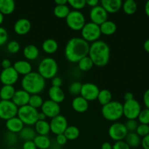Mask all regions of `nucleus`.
Here are the masks:
<instances>
[{"label":"nucleus","instance_id":"f03ea898","mask_svg":"<svg viewBox=\"0 0 149 149\" xmlns=\"http://www.w3.org/2000/svg\"><path fill=\"white\" fill-rule=\"evenodd\" d=\"M88 56L94 65L103 67L106 65L110 59V47L106 42L97 40L90 45Z\"/></svg>","mask_w":149,"mask_h":149},{"label":"nucleus","instance_id":"5fc2aeb1","mask_svg":"<svg viewBox=\"0 0 149 149\" xmlns=\"http://www.w3.org/2000/svg\"><path fill=\"white\" fill-rule=\"evenodd\" d=\"M1 67L3 68V69H6V68H8L12 67L11 65V61L9 59H4L1 61Z\"/></svg>","mask_w":149,"mask_h":149},{"label":"nucleus","instance_id":"58836bf2","mask_svg":"<svg viewBox=\"0 0 149 149\" xmlns=\"http://www.w3.org/2000/svg\"><path fill=\"white\" fill-rule=\"evenodd\" d=\"M81 86H82V84L80 83L79 81H74L70 84L68 91L72 95L79 96V95H80V92H81Z\"/></svg>","mask_w":149,"mask_h":149},{"label":"nucleus","instance_id":"c9c22d12","mask_svg":"<svg viewBox=\"0 0 149 149\" xmlns=\"http://www.w3.org/2000/svg\"><path fill=\"white\" fill-rule=\"evenodd\" d=\"M63 134L66 137L67 140L74 141L79 137L80 130L77 127L71 125V126H68Z\"/></svg>","mask_w":149,"mask_h":149},{"label":"nucleus","instance_id":"69168bd1","mask_svg":"<svg viewBox=\"0 0 149 149\" xmlns=\"http://www.w3.org/2000/svg\"><path fill=\"white\" fill-rule=\"evenodd\" d=\"M8 149H17V148H8Z\"/></svg>","mask_w":149,"mask_h":149},{"label":"nucleus","instance_id":"e433bc0d","mask_svg":"<svg viewBox=\"0 0 149 149\" xmlns=\"http://www.w3.org/2000/svg\"><path fill=\"white\" fill-rule=\"evenodd\" d=\"M94 64H93V61L90 59V57L87 56L84 57L82 59L80 60L78 62V66L81 71H88L92 69Z\"/></svg>","mask_w":149,"mask_h":149},{"label":"nucleus","instance_id":"ddd939ff","mask_svg":"<svg viewBox=\"0 0 149 149\" xmlns=\"http://www.w3.org/2000/svg\"><path fill=\"white\" fill-rule=\"evenodd\" d=\"M49 127H50V131L55 135H58L60 134H63L66 128L68 127V121L65 116L60 114L51 119Z\"/></svg>","mask_w":149,"mask_h":149},{"label":"nucleus","instance_id":"3c124183","mask_svg":"<svg viewBox=\"0 0 149 149\" xmlns=\"http://www.w3.org/2000/svg\"><path fill=\"white\" fill-rule=\"evenodd\" d=\"M22 149H37V148L33 141H25L22 146Z\"/></svg>","mask_w":149,"mask_h":149},{"label":"nucleus","instance_id":"13d9d810","mask_svg":"<svg viewBox=\"0 0 149 149\" xmlns=\"http://www.w3.org/2000/svg\"><path fill=\"white\" fill-rule=\"evenodd\" d=\"M101 149H113V147L110 143L105 142L101 145Z\"/></svg>","mask_w":149,"mask_h":149},{"label":"nucleus","instance_id":"4d7b16f0","mask_svg":"<svg viewBox=\"0 0 149 149\" xmlns=\"http://www.w3.org/2000/svg\"><path fill=\"white\" fill-rule=\"evenodd\" d=\"M124 99H125V101H128V100H131L132 99H134V95L132 93L130 92H127L124 95Z\"/></svg>","mask_w":149,"mask_h":149},{"label":"nucleus","instance_id":"dca6fc26","mask_svg":"<svg viewBox=\"0 0 149 149\" xmlns=\"http://www.w3.org/2000/svg\"><path fill=\"white\" fill-rule=\"evenodd\" d=\"M41 109H42V113H45L47 117L50 118V119L60 115V112H61L60 105L50 100L44 101Z\"/></svg>","mask_w":149,"mask_h":149},{"label":"nucleus","instance_id":"49530a36","mask_svg":"<svg viewBox=\"0 0 149 149\" xmlns=\"http://www.w3.org/2000/svg\"><path fill=\"white\" fill-rule=\"evenodd\" d=\"M113 149H130V147L125 141H116L113 146Z\"/></svg>","mask_w":149,"mask_h":149},{"label":"nucleus","instance_id":"a878e982","mask_svg":"<svg viewBox=\"0 0 149 149\" xmlns=\"http://www.w3.org/2000/svg\"><path fill=\"white\" fill-rule=\"evenodd\" d=\"M15 9V2L13 0H0V13L4 15H10Z\"/></svg>","mask_w":149,"mask_h":149},{"label":"nucleus","instance_id":"412c9836","mask_svg":"<svg viewBox=\"0 0 149 149\" xmlns=\"http://www.w3.org/2000/svg\"><path fill=\"white\" fill-rule=\"evenodd\" d=\"M71 106L73 109L77 113H82L87 111L89 108V103L87 100L83 98L81 96L79 95L74 97L71 103Z\"/></svg>","mask_w":149,"mask_h":149},{"label":"nucleus","instance_id":"680f3d73","mask_svg":"<svg viewBox=\"0 0 149 149\" xmlns=\"http://www.w3.org/2000/svg\"><path fill=\"white\" fill-rule=\"evenodd\" d=\"M143 48L144 49H145L146 52H148L149 53V39H146V40L145 41V42H144Z\"/></svg>","mask_w":149,"mask_h":149},{"label":"nucleus","instance_id":"4468645a","mask_svg":"<svg viewBox=\"0 0 149 149\" xmlns=\"http://www.w3.org/2000/svg\"><path fill=\"white\" fill-rule=\"evenodd\" d=\"M19 78V74L13 66L3 69L0 74V81L3 85H13L15 84Z\"/></svg>","mask_w":149,"mask_h":149},{"label":"nucleus","instance_id":"9d476101","mask_svg":"<svg viewBox=\"0 0 149 149\" xmlns=\"http://www.w3.org/2000/svg\"><path fill=\"white\" fill-rule=\"evenodd\" d=\"M18 108L12 100H0V119L8 120L17 116Z\"/></svg>","mask_w":149,"mask_h":149},{"label":"nucleus","instance_id":"f8f14e48","mask_svg":"<svg viewBox=\"0 0 149 149\" xmlns=\"http://www.w3.org/2000/svg\"><path fill=\"white\" fill-rule=\"evenodd\" d=\"M100 89L96 84L93 83H84L81 86L80 96L87 101H94L97 100Z\"/></svg>","mask_w":149,"mask_h":149},{"label":"nucleus","instance_id":"aec40b11","mask_svg":"<svg viewBox=\"0 0 149 149\" xmlns=\"http://www.w3.org/2000/svg\"><path fill=\"white\" fill-rule=\"evenodd\" d=\"M5 126L8 132L16 134L19 133L22 130L24 127V124L17 116H15L6 121Z\"/></svg>","mask_w":149,"mask_h":149},{"label":"nucleus","instance_id":"052dcab7","mask_svg":"<svg viewBox=\"0 0 149 149\" xmlns=\"http://www.w3.org/2000/svg\"><path fill=\"white\" fill-rule=\"evenodd\" d=\"M55 3L56 5H65L68 4V1L67 0H55Z\"/></svg>","mask_w":149,"mask_h":149},{"label":"nucleus","instance_id":"20e7f679","mask_svg":"<svg viewBox=\"0 0 149 149\" xmlns=\"http://www.w3.org/2000/svg\"><path fill=\"white\" fill-rule=\"evenodd\" d=\"M101 113L106 120L115 122L123 116V106L119 101H111L102 107Z\"/></svg>","mask_w":149,"mask_h":149},{"label":"nucleus","instance_id":"bf43d9fd","mask_svg":"<svg viewBox=\"0 0 149 149\" xmlns=\"http://www.w3.org/2000/svg\"><path fill=\"white\" fill-rule=\"evenodd\" d=\"M47 116H45V114L44 113H42V111L39 112L38 113V121H45L46 120Z\"/></svg>","mask_w":149,"mask_h":149},{"label":"nucleus","instance_id":"5701e85b","mask_svg":"<svg viewBox=\"0 0 149 149\" xmlns=\"http://www.w3.org/2000/svg\"><path fill=\"white\" fill-rule=\"evenodd\" d=\"M13 68L18 74L26 76L32 71L31 64L26 61H17L13 65Z\"/></svg>","mask_w":149,"mask_h":149},{"label":"nucleus","instance_id":"a19ab883","mask_svg":"<svg viewBox=\"0 0 149 149\" xmlns=\"http://www.w3.org/2000/svg\"><path fill=\"white\" fill-rule=\"evenodd\" d=\"M68 4L71 6L74 10H78L84 8L86 6V0H68Z\"/></svg>","mask_w":149,"mask_h":149},{"label":"nucleus","instance_id":"8fccbe9b","mask_svg":"<svg viewBox=\"0 0 149 149\" xmlns=\"http://www.w3.org/2000/svg\"><path fill=\"white\" fill-rule=\"evenodd\" d=\"M63 84V80L61 77H55L52 79V87H61Z\"/></svg>","mask_w":149,"mask_h":149},{"label":"nucleus","instance_id":"cd10ccee","mask_svg":"<svg viewBox=\"0 0 149 149\" xmlns=\"http://www.w3.org/2000/svg\"><path fill=\"white\" fill-rule=\"evenodd\" d=\"M42 49L48 54H53L58 50V44L54 39H47L43 42L42 45Z\"/></svg>","mask_w":149,"mask_h":149},{"label":"nucleus","instance_id":"6ab92c4d","mask_svg":"<svg viewBox=\"0 0 149 149\" xmlns=\"http://www.w3.org/2000/svg\"><path fill=\"white\" fill-rule=\"evenodd\" d=\"M100 6L107 12V13H116L122 7L121 0H102Z\"/></svg>","mask_w":149,"mask_h":149},{"label":"nucleus","instance_id":"de8ad7c7","mask_svg":"<svg viewBox=\"0 0 149 149\" xmlns=\"http://www.w3.org/2000/svg\"><path fill=\"white\" fill-rule=\"evenodd\" d=\"M67 140L66 137L65 136L64 134H60V135H56V138H55V142L58 143V146H64L66 144Z\"/></svg>","mask_w":149,"mask_h":149},{"label":"nucleus","instance_id":"ea45409f","mask_svg":"<svg viewBox=\"0 0 149 149\" xmlns=\"http://www.w3.org/2000/svg\"><path fill=\"white\" fill-rule=\"evenodd\" d=\"M138 119L140 123L142 125H149V109H145L141 110Z\"/></svg>","mask_w":149,"mask_h":149},{"label":"nucleus","instance_id":"0eeeda50","mask_svg":"<svg viewBox=\"0 0 149 149\" xmlns=\"http://www.w3.org/2000/svg\"><path fill=\"white\" fill-rule=\"evenodd\" d=\"M66 24L71 30L81 31L86 23V19L81 12L73 10L65 17Z\"/></svg>","mask_w":149,"mask_h":149},{"label":"nucleus","instance_id":"7c9ffc66","mask_svg":"<svg viewBox=\"0 0 149 149\" xmlns=\"http://www.w3.org/2000/svg\"><path fill=\"white\" fill-rule=\"evenodd\" d=\"M125 139V142L128 144L130 148H137L141 145V137L135 132H128Z\"/></svg>","mask_w":149,"mask_h":149},{"label":"nucleus","instance_id":"37998d69","mask_svg":"<svg viewBox=\"0 0 149 149\" xmlns=\"http://www.w3.org/2000/svg\"><path fill=\"white\" fill-rule=\"evenodd\" d=\"M137 134L139 135L140 137H145L146 135H149V125H138V128H137L136 131H135Z\"/></svg>","mask_w":149,"mask_h":149},{"label":"nucleus","instance_id":"72a5a7b5","mask_svg":"<svg viewBox=\"0 0 149 149\" xmlns=\"http://www.w3.org/2000/svg\"><path fill=\"white\" fill-rule=\"evenodd\" d=\"M122 9H123L125 13L127 15L135 14L138 10V4L136 1L134 0H126L124 3H122Z\"/></svg>","mask_w":149,"mask_h":149},{"label":"nucleus","instance_id":"1a4fd4ad","mask_svg":"<svg viewBox=\"0 0 149 149\" xmlns=\"http://www.w3.org/2000/svg\"><path fill=\"white\" fill-rule=\"evenodd\" d=\"M123 106V116L127 119H136L141 111V106L139 102L135 99L125 101Z\"/></svg>","mask_w":149,"mask_h":149},{"label":"nucleus","instance_id":"4be33fe9","mask_svg":"<svg viewBox=\"0 0 149 149\" xmlns=\"http://www.w3.org/2000/svg\"><path fill=\"white\" fill-rule=\"evenodd\" d=\"M49 100L57 103H61L65 99V93L61 87H51L48 91Z\"/></svg>","mask_w":149,"mask_h":149},{"label":"nucleus","instance_id":"423d86ee","mask_svg":"<svg viewBox=\"0 0 149 149\" xmlns=\"http://www.w3.org/2000/svg\"><path fill=\"white\" fill-rule=\"evenodd\" d=\"M38 113L39 111L37 109L29 105H26L18 108L17 116L22 121L24 125L30 127L34 125L38 121Z\"/></svg>","mask_w":149,"mask_h":149},{"label":"nucleus","instance_id":"c756f323","mask_svg":"<svg viewBox=\"0 0 149 149\" xmlns=\"http://www.w3.org/2000/svg\"><path fill=\"white\" fill-rule=\"evenodd\" d=\"M35 131L39 135H47L50 132L49 122L45 121H37L34 125Z\"/></svg>","mask_w":149,"mask_h":149},{"label":"nucleus","instance_id":"864d4df0","mask_svg":"<svg viewBox=\"0 0 149 149\" xmlns=\"http://www.w3.org/2000/svg\"><path fill=\"white\" fill-rule=\"evenodd\" d=\"M143 99L144 105L146 106V109H149V89H148V90L144 93Z\"/></svg>","mask_w":149,"mask_h":149},{"label":"nucleus","instance_id":"4c0bfd02","mask_svg":"<svg viewBox=\"0 0 149 149\" xmlns=\"http://www.w3.org/2000/svg\"><path fill=\"white\" fill-rule=\"evenodd\" d=\"M44 101L42 97L39 95V94L31 95L30 99H29V105L34 109H37L42 107Z\"/></svg>","mask_w":149,"mask_h":149},{"label":"nucleus","instance_id":"f704fd0d","mask_svg":"<svg viewBox=\"0 0 149 149\" xmlns=\"http://www.w3.org/2000/svg\"><path fill=\"white\" fill-rule=\"evenodd\" d=\"M71 12L69 7L67 4L65 5H56L54 8L53 13L55 17L58 18H65Z\"/></svg>","mask_w":149,"mask_h":149},{"label":"nucleus","instance_id":"9b49d317","mask_svg":"<svg viewBox=\"0 0 149 149\" xmlns=\"http://www.w3.org/2000/svg\"><path fill=\"white\" fill-rule=\"evenodd\" d=\"M128 131L125 124L115 122L112 124L109 129V135L112 140L116 141H123L126 138Z\"/></svg>","mask_w":149,"mask_h":149},{"label":"nucleus","instance_id":"393cba45","mask_svg":"<svg viewBox=\"0 0 149 149\" xmlns=\"http://www.w3.org/2000/svg\"><path fill=\"white\" fill-rule=\"evenodd\" d=\"M39 51L37 47L33 45H28L23 49V55L29 61L36 60L39 57Z\"/></svg>","mask_w":149,"mask_h":149},{"label":"nucleus","instance_id":"f3484780","mask_svg":"<svg viewBox=\"0 0 149 149\" xmlns=\"http://www.w3.org/2000/svg\"><path fill=\"white\" fill-rule=\"evenodd\" d=\"M30 96L31 95L24 90H16L11 100L17 108H20L29 105Z\"/></svg>","mask_w":149,"mask_h":149},{"label":"nucleus","instance_id":"6e6d98bb","mask_svg":"<svg viewBox=\"0 0 149 149\" xmlns=\"http://www.w3.org/2000/svg\"><path fill=\"white\" fill-rule=\"evenodd\" d=\"M98 0H86V4L92 7V8L98 5Z\"/></svg>","mask_w":149,"mask_h":149},{"label":"nucleus","instance_id":"09e8293b","mask_svg":"<svg viewBox=\"0 0 149 149\" xmlns=\"http://www.w3.org/2000/svg\"><path fill=\"white\" fill-rule=\"evenodd\" d=\"M7 135H6V139L8 143L10 144H15V143H17V135L15 133H12V132H8V133H7Z\"/></svg>","mask_w":149,"mask_h":149},{"label":"nucleus","instance_id":"2f4dec72","mask_svg":"<svg viewBox=\"0 0 149 149\" xmlns=\"http://www.w3.org/2000/svg\"><path fill=\"white\" fill-rule=\"evenodd\" d=\"M18 134L20 138L24 140L25 141H33L35 137L36 136V132L35 130L29 126L24 127Z\"/></svg>","mask_w":149,"mask_h":149},{"label":"nucleus","instance_id":"a211bd4d","mask_svg":"<svg viewBox=\"0 0 149 149\" xmlns=\"http://www.w3.org/2000/svg\"><path fill=\"white\" fill-rule=\"evenodd\" d=\"M31 29V23L27 18L18 19L15 23L14 31L17 34L25 35L29 33Z\"/></svg>","mask_w":149,"mask_h":149},{"label":"nucleus","instance_id":"b1692460","mask_svg":"<svg viewBox=\"0 0 149 149\" xmlns=\"http://www.w3.org/2000/svg\"><path fill=\"white\" fill-rule=\"evenodd\" d=\"M100 29L101 33L106 36L113 35L117 30L116 24L111 20H106L100 26Z\"/></svg>","mask_w":149,"mask_h":149},{"label":"nucleus","instance_id":"2eb2a0df","mask_svg":"<svg viewBox=\"0 0 149 149\" xmlns=\"http://www.w3.org/2000/svg\"><path fill=\"white\" fill-rule=\"evenodd\" d=\"M90 18L92 23L100 26L102 23L107 20L108 13L102 6L97 5L91 9L90 13Z\"/></svg>","mask_w":149,"mask_h":149},{"label":"nucleus","instance_id":"7ed1b4c3","mask_svg":"<svg viewBox=\"0 0 149 149\" xmlns=\"http://www.w3.org/2000/svg\"><path fill=\"white\" fill-rule=\"evenodd\" d=\"M45 79L38 72L31 71L29 74L23 76L21 85L23 90L30 95L39 94L45 87Z\"/></svg>","mask_w":149,"mask_h":149},{"label":"nucleus","instance_id":"c85d7f7f","mask_svg":"<svg viewBox=\"0 0 149 149\" xmlns=\"http://www.w3.org/2000/svg\"><path fill=\"white\" fill-rule=\"evenodd\" d=\"M15 91V89L13 85H3L0 89L1 100H11Z\"/></svg>","mask_w":149,"mask_h":149},{"label":"nucleus","instance_id":"473e14b6","mask_svg":"<svg viewBox=\"0 0 149 149\" xmlns=\"http://www.w3.org/2000/svg\"><path fill=\"white\" fill-rule=\"evenodd\" d=\"M97 99L99 103L103 106L112 101V94L109 90L103 89V90H100Z\"/></svg>","mask_w":149,"mask_h":149},{"label":"nucleus","instance_id":"0e129e2a","mask_svg":"<svg viewBox=\"0 0 149 149\" xmlns=\"http://www.w3.org/2000/svg\"><path fill=\"white\" fill-rule=\"evenodd\" d=\"M3 21H4V15L0 13V26H1V25L2 24Z\"/></svg>","mask_w":149,"mask_h":149},{"label":"nucleus","instance_id":"c03bdc74","mask_svg":"<svg viewBox=\"0 0 149 149\" xmlns=\"http://www.w3.org/2000/svg\"><path fill=\"white\" fill-rule=\"evenodd\" d=\"M125 125L127 130L128 132H133L136 131L138 126V123L136 119H127Z\"/></svg>","mask_w":149,"mask_h":149},{"label":"nucleus","instance_id":"bb28decb","mask_svg":"<svg viewBox=\"0 0 149 149\" xmlns=\"http://www.w3.org/2000/svg\"><path fill=\"white\" fill-rule=\"evenodd\" d=\"M33 143L39 149H49L51 146V141L47 135H36L33 139Z\"/></svg>","mask_w":149,"mask_h":149},{"label":"nucleus","instance_id":"6e6552de","mask_svg":"<svg viewBox=\"0 0 149 149\" xmlns=\"http://www.w3.org/2000/svg\"><path fill=\"white\" fill-rule=\"evenodd\" d=\"M82 39H84L86 42H94L99 39L101 32H100V26L93 23L92 22L85 23L84 27L81 30Z\"/></svg>","mask_w":149,"mask_h":149},{"label":"nucleus","instance_id":"39448f33","mask_svg":"<svg viewBox=\"0 0 149 149\" xmlns=\"http://www.w3.org/2000/svg\"><path fill=\"white\" fill-rule=\"evenodd\" d=\"M58 65L56 61L52 58H45L41 61L38 67V73L45 79H49L56 77Z\"/></svg>","mask_w":149,"mask_h":149},{"label":"nucleus","instance_id":"603ef678","mask_svg":"<svg viewBox=\"0 0 149 149\" xmlns=\"http://www.w3.org/2000/svg\"><path fill=\"white\" fill-rule=\"evenodd\" d=\"M141 144L143 149H149V135L143 138Z\"/></svg>","mask_w":149,"mask_h":149},{"label":"nucleus","instance_id":"e2e57ef3","mask_svg":"<svg viewBox=\"0 0 149 149\" xmlns=\"http://www.w3.org/2000/svg\"><path fill=\"white\" fill-rule=\"evenodd\" d=\"M145 13L146 15L149 17V0L146 1L145 4Z\"/></svg>","mask_w":149,"mask_h":149},{"label":"nucleus","instance_id":"79ce46f5","mask_svg":"<svg viewBox=\"0 0 149 149\" xmlns=\"http://www.w3.org/2000/svg\"><path fill=\"white\" fill-rule=\"evenodd\" d=\"M7 50L9 52L12 54H15L17 52H19L20 50V44L17 42V41H10L8 44H7Z\"/></svg>","mask_w":149,"mask_h":149},{"label":"nucleus","instance_id":"a18cd8bd","mask_svg":"<svg viewBox=\"0 0 149 149\" xmlns=\"http://www.w3.org/2000/svg\"><path fill=\"white\" fill-rule=\"evenodd\" d=\"M8 39V33L4 27L0 26V46L4 45Z\"/></svg>","mask_w":149,"mask_h":149},{"label":"nucleus","instance_id":"f257e3e1","mask_svg":"<svg viewBox=\"0 0 149 149\" xmlns=\"http://www.w3.org/2000/svg\"><path fill=\"white\" fill-rule=\"evenodd\" d=\"M89 49L90 44L82 38H71L65 45V58L71 63H78L80 60L88 55Z\"/></svg>","mask_w":149,"mask_h":149}]
</instances>
